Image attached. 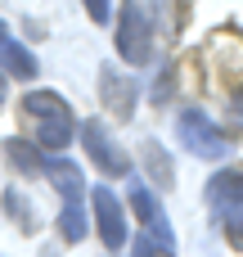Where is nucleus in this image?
<instances>
[{"mask_svg": "<svg viewBox=\"0 0 243 257\" xmlns=\"http://www.w3.org/2000/svg\"><path fill=\"white\" fill-rule=\"evenodd\" d=\"M144 163H149V172L158 176V185H171V163H167V154H162L158 145H144Z\"/></svg>", "mask_w": 243, "mask_h": 257, "instance_id": "ddd939ff", "label": "nucleus"}, {"mask_svg": "<svg viewBox=\"0 0 243 257\" xmlns=\"http://www.w3.org/2000/svg\"><path fill=\"white\" fill-rule=\"evenodd\" d=\"M5 41H9V27H5V23H0V45H5Z\"/></svg>", "mask_w": 243, "mask_h": 257, "instance_id": "6ab92c4d", "label": "nucleus"}, {"mask_svg": "<svg viewBox=\"0 0 243 257\" xmlns=\"http://www.w3.org/2000/svg\"><path fill=\"white\" fill-rule=\"evenodd\" d=\"M176 136H180V145L194 154V158H207V163H216V158H225L230 154V140H225V131L203 113V108H185L180 117H176Z\"/></svg>", "mask_w": 243, "mask_h": 257, "instance_id": "7ed1b4c3", "label": "nucleus"}, {"mask_svg": "<svg viewBox=\"0 0 243 257\" xmlns=\"http://www.w3.org/2000/svg\"><path fill=\"white\" fill-rule=\"evenodd\" d=\"M59 235H63L68 244H81V239H86V212H81V203H63V212H59Z\"/></svg>", "mask_w": 243, "mask_h": 257, "instance_id": "f8f14e48", "label": "nucleus"}, {"mask_svg": "<svg viewBox=\"0 0 243 257\" xmlns=\"http://www.w3.org/2000/svg\"><path fill=\"white\" fill-rule=\"evenodd\" d=\"M230 104H234V108L243 113V90H234V95H230Z\"/></svg>", "mask_w": 243, "mask_h": 257, "instance_id": "a211bd4d", "label": "nucleus"}, {"mask_svg": "<svg viewBox=\"0 0 243 257\" xmlns=\"http://www.w3.org/2000/svg\"><path fill=\"white\" fill-rule=\"evenodd\" d=\"M23 113H32V117H36V145H41L45 154L68 149V140H72L77 122H72V113H68L63 95H54V90H32V95L23 99Z\"/></svg>", "mask_w": 243, "mask_h": 257, "instance_id": "f257e3e1", "label": "nucleus"}, {"mask_svg": "<svg viewBox=\"0 0 243 257\" xmlns=\"http://www.w3.org/2000/svg\"><path fill=\"white\" fill-rule=\"evenodd\" d=\"M81 140H86V154H90V163H95L104 176H126V172H131V158H126V149L113 140V131H108L99 117L81 122Z\"/></svg>", "mask_w": 243, "mask_h": 257, "instance_id": "20e7f679", "label": "nucleus"}, {"mask_svg": "<svg viewBox=\"0 0 243 257\" xmlns=\"http://www.w3.org/2000/svg\"><path fill=\"white\" fill-rule=\"evenodd\" d=\"M0 104H5V77H0Z\"/></svg>", "mask_w": 243, "mask_h": 257, "instance_id": "aec40b11", "label": "nucleus"}, {"mask_svg": "<svg viewBox=\"0 0 243 257\" xmlns=\"http://www.w3.org/2000/svg\"><path fill=\"white\" fill-rule=\"evenodd\" d=\"M225 239H230V248L243 253V208L239 212H225Z\"/></svg>", "mask_w": 243, "mask_h": 257, "instance_id": "2eb2a0df", "label": "nucleus"}, {"mask_svg": "<svg viewBox=\"0 0 243 257\" xmlns=\"http://www.w3.org/2000/svg\"><path fill=\"white\" fill-rule=\"evenodd\" d=\"M207 203L225 217V212H239L243 208V172H216L207 181Z\"/></svg>", "mask_w": 243, "mask_h": 257, "instance_id": "6e6552de", "label": "nucleus"}, {"mask_svg": "<svg viewBox=\"0 0 243 257\" xmlns=\"http://www.w3.org/2000/svg\"><path fill=\"white\" fill-rule=\"evenodd\" d=\"M135 257H153V244H149V239H140V244H135Z\"/></svg>", "mask_w": 243, "mask_h": 257, "instance_id": "f3484780", "label": "nucleus"}, {"mask_svg": "<svg viewBox=\"0 0 243 257\" xmlns=\"http://www.w3.org/2000/svg\"><path fill=\"white\" fill-rule=\"evenodd\" d=\"M90 203H95V226H99V239L104 248H122L126 244V212H122V199L108 190V185H95L90 190Z\"/></svg>", "mask_w": 243, "mask_h": 257, "instance_id": "39448f33", "label": "nucleus"}, {"mask_svg": "<svg viewBox=\"0 0 243 257\" xmlns=\"http://www.w3.org/2000/svg\"><path fill=\"white\" fill-rule=\"evenodd\" d=\"M0 63H5V72H14L18 81H32L41 68H36V54L27 50V45H18V41H5L0 45Z\"/></svg>", "mask_w": 243, "mask_h": 257, "instance_id": "9d476101", "label": "nucleus"}, {"mask_svg": "<svg viewBox=\"0 0 243 257\" xmlns=\"http://www.w3.org/2000/svg\"><path fill=\"white\" fill-rule=\"evenodd\" d=\"M41 257H59V253H41Z\"/></svg>", "mask_w": 243, "mask_h": 257, "instance_id": "412c9836", "label": "nucleus"}, {"mask_svg": "<svg viewBox=\"0 0 243 257\" xmlns=\"http://www.w3.org/2000/svg\"><path fill=\"white\" fill-rule=\"evenodd\" d=\"M5 208L9 212H18V221H23V230H36V217H32V203L18 194V190H5Z\"/></svg>", "mask_w": 243, "mask_h": 257, "instance_id": "4468645a", "label": "nucleus"}, {"mask_svg": "<svg viewBox=\"0 0 243 257\" xmlns=\"http://www.w3.org/2000/svg\"><path fill=\"white\" fill-rule=\"evenodd\" d=\"M5 154H9V158H14V163H18L27 176L45 172V158L36 154V145H27V140H18V136H9V140H5Z\"/></svg>", "mask_w": 243, "mask_h": 257, "instance_id": "9b49d317", "label": "nucleus"}, {"mask_svg": "<svg viewBox=\"0 0 243 257\" xmlns=\"http://www.w3.org/2000/svg\"><path fill=\"white\" fill-rule=\"evenodd\" d=\"M99 90H104V108L113 113V117H122V122H131V113H135V81L126 77V72H117V68H99Z\"/></svg>", "mask_w": 243, "mask_h": 257, "instance_id": "423d86ee", "label": "nucleus"}, {"mask_svg": "<svg viewBox=\"0 0 243 257\" xmlns=\"http://www.w3.org/2000/svg\"><path fill=\"white\" fill-rule=\"evenodd\" d=\"M113 45H117V54L131 68H144L153 59V27H149V14H144L140 0H122V18H117Z\"/></svg>", "mask_w": 243, "mask_h": 257, "instance_id": "f03ea898", "label": "nucleus"}, {"mask_svg": "<svg viewBox=\"0 0 243 257\" xmlns=\"http://www.w3.org/2000/svg\"><path fill=\"white\" fill-rule=\"evenodd\" d=\"M81 5H86L90 23H108L113 18V0H81Z\"/></svg>", "mask_w": 243, "mask_h": 257, "instance_id": "dca6fc26", "label": "nucleus"}, {"mask_svg": "<svg viewBox=\"0 0 243 257\" xmlns=\"http://www.w3.org/2000/svg\"><path fill=\"white\" fill-rule=\"evenodd\" d=\"M126 203H131V212H135V217H140V221H144V226H149V230L162 239V253H167V257L176 253V235H171V226H167L162 203H158V199H153L144 185H131V199H126Z\"/></svg>", "mask_w": 243, "mask_h": 257, "instance_id": "0eeeda50", "label": "nucleus"}, {"mask_svg": "<svg viewBox=\"0 0 243 257\" xmlns=\"http://www.w3.org/2000/svg\"><path fill=\"white\" fill-rule=\"evenodd\" d=\"M45 176L54 181V190L63 194V203H81L86 181H81V167H77V163H68V158H45Z\"/></svg>", "mask_w": 243, "mask_h": 257, "instance_id": "1a4fd4ad", "label": "nucleus"}]
</instances>
